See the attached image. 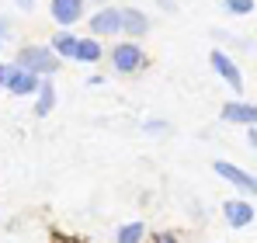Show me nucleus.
Returning a JSON list of instances; mask_svg holds the SVG:
<instances>
[{
  "label": "nucleus",
  "mask_w": 257,
  "mask_h": 243,
  "mask_svg": "<svg viewBox=\"0 0 257 243\" xmlns=\"http://www.w3.org/2000/svg\"><path fill=\"white\" fill-rule=\"evenodd\" d=\"M59 59L52 56V49H42V45H28L18 52V70L25 73H56Z\"/></svg>",
  "instance_id": "f257e3e1"
},
{
  "label": "nucleus",
  "mask_w": 257,
  "mask_h": 243,
  "mask_svg": "<svg viewBox=\"0 0 257 243\" xmlns=\"http://www.w3.org/2000/svg\"><path fill=\"white\" fill-rule=\"evenodd\" d=\"M111 63H115L122 73H132V70H139V66L146 63V56H143V49H139V45L122 42V45H115V49H111Z\"/></svg>",
  "instance_id": "f03ea898"
},
{
  "label": "nucleus",
  "mask_w": 257,
  "mask_h": 243,
  "mask_svg": "<svg viewBox=\"0 0 257 243\" xmlns=\"http://www.w3.org/2000/svg\"><path fill=\"white\" fill-rule=\"evenodd\" d=\"M90 32H97V35H115V32H122V18H118V11H115V7L97 11V14L90 18Z\"/></svg>",
  "instance_id": "7ed1b4c3"
},
{
  "label": "nucleus",
  "mask_w": 257,
  "mask_h": 243,
  "mask_svg": "<svg viewBox=\"0 0 257 243\" xmlns=\"http://www.w3.org/2000/svg\"><path fill=\"white\" fill-rule=\"evenodd\" d=\"M215 174L219 177H226V181H233L236 188H243V191H250L254 195V177L247 174V170H240V167H233V163H226V160H215Z\"/></svg>",
  "instance_id": "20e7f679"
},
{
  "label": "nucleus",
  "mask_w": 257,
  "mask_h": 243,
  "mask_svg": "<svg viewBox=\"0 0 257 243\" xmlns=\"http://www.w3.org/2000/svg\"><path fill=\"white\" fill-rule=\"evenodd\" d=\"M212 66H215V73H219V77H226V80H229L233 90H240V87H243V77H240L236 63H233L226 52H219V49H215V52H212Z\"/></svg>",
  "instance_id": "39448f33"
},
{
  "label": "nucleus",
  "mask_w": 257,
  "mask_h": 243,
  "mask_svg": "<svg viewBox=\"0 0 257 243\" xmlns=\"http://www.w3.org/2000/svg\"><path fill=\"white\" fill-rule=\"evenodd\" d=\"M222 212H226V219H229V226H247V222H254V205L250 202H226L222 205Z\"/></svg>",
  "instance_id": "423d86ee"
},
{
  "label": "nucleus",
  "mask_w": 257,
  "mask_h": 243,
  "mask_svg": "<svg viewBox=\"0 0 257 243\" xmlns=\"http://www.w3.org/2000/svg\"><path fill=\"white\" fill-rule=\"evenodd\" d=\"M84 11V0H52V18L59 25H73Z\"/></svg>",
  "instance_id": "0eeeda50"
},
{
  "label": "nucleus",
  "mask_w": 257,
  "mask_h": 243,
  "mask_svg": "<svg viewBox=\"0 0 257 243\" xmlns=\"http://www.w3.org/2000/svg\"><path fill=\"white\" fill-rule=\"evenodd\" d=\"M118 18H122V28H125L128 35H143L146 28H150V21H146V14H139L136 7H125V11H118Z\"/></svg>",
  "instance_id": "6e6552de"
},
{
  "label": "nucleus",
  "mask_w": 257,
  "mask_h": 243,
  "mask_svg": "<svg viewBox=\"0 0 257 243\" xmlns=\"http://www.w3.org/2000/svg\"><path fill=\"white\" fill-rule=\"evenodd\" d=\"M254 118H257L254 104H240V101H233V104L222 108V122H247V125H254Z\"/></svg>",
  "instance_id": "1a4fd4ad"
},
{
  "label": "nucleus",
  "mask_w": 257,
  "mask_h": 243,
  "mask_svg": "<svg viewBox=\"0 0 257 243\" xmlns=\"http://www.w3.org/2000/svg\"><path fill=\"white\" fill-rule=\"evenodd\" d=\"M7 87H11L14 94H32V90L39 87V77H35V73H25V70H11Z\"/></svg>",
  "instance_id": "9d476101"
},
{
  "label": "nucleus",
  "mask_w": 257,
  "mask_h": 243,
  "mask_svg": "<svg viewBox=\"0 0 257 243\" xmlns=\"http://www.w3.org/2000/svg\"><path fill=\"white\" fill-rule=\"evenodd\" d=\"M39 94H42V97H39L35 115H39V118H45V115L52 111V104H56V90H52V83H42V87H39Z\"/></svg>",
  "instance_id": "9b49d317"
},
{
  "label": "nucleus",
  "mask_w": 257,
  "mask_h": 243,
  "mask_svg": "<svg viewBox=\"0 0 257 243\" xmlns=\"http://www.w3.org/2000/svg\"><path fill=\"white\" fill-rule=\"evenodd\" d=\"M73 56H77V59H84V63H94V59L101 56V45H97V42H90V39H84V42H77Z\"/></svg>",
  "instance_id": "f8f14e48"
},
{
  "label": "nucleus",
  "mask_w": 257,
  "mask_h": 243,
  "mask_svg": "<svg viewBox=\"0 0 257 243\" xmlns=\"http://www.w3.org/2000/svg\"><path fill=\"white\" fill-rule=\"evenodd\" d=\"M146 236V226L143 222H128V226H122V233H118V243H139Z\"/></svg>",
  "instance_id": "ddd939ff"
},
{
  "label": "nucleus",
  "mask_w": 257,
  "mask_h": 243,
  "mask_svg": "<svg viewBox=\"0 0 257 243\" xmlns=\"http://www.w3.org/2000/svg\"><path fill=\"white\" fill-rule=\"evenodd\" d=\"M73 49H77V39L70 32H63V35L52 39V52H59V56H73Z\"/></svg>",
  "instance_id": "4468645a"
},
{
  "label": "nucleus",
  "mask_w": 257,
  "mask_h": 243,
  "mask_svg": "<svg viewBox=\"0 0 257 243\" xmlns=\"http://www.w3.org/2000/svg\"><path fill=\"white\" fill-rule=\"evenodd\" d=\"M222 7L233 11V14H250V11H254V0H226Z\"/></svg>",
  "instance_id": "2eb2a0df"
},
{
  "label": "nucleus",
  "mask_w": 257,
  "mask_h": 243,
  "mask_svg": "<svg viewBox=\"0 0 257 243\" xmlns=\"http://www.w3.org/2000/svg\"><path fill=\"white\" fill-rule=\"evenodd\" d=\"M164 129H167L164 122H150V125H146V132H164Z\"/></svg>",
  "instance_id": "dca6fc26"
},
{
  "label": "nucleus",
  "mask_w": 257,
  "mask_h": 243,
  "mask_svg": "<svg viewBox=\"0 0 257 243\" xmlns=\"http://www.w3.org/2000/svg\"><path fill=\"white\" fill-rule=\"evenodd\" d=\"M157 243H177V240H174L171 233H157Z\"/></svg>",
  "instance_id": "f3484780"
},
{
  "label": "nucleus",
  "mask_w": 257,
  "mask_h": 243,
  "mask_svg": "<svg viewBox=\"0 0 257 243\" xmlns=\"http://www.w3.org/2000/svg\"><path fill=\"white\" fill-rule=\"evenodd\" d=\"M7 77H11V66H0V83H7Z\"/></svg>",
  "instance_id": "a211bd4d"
},
{
  "label": "nucleus",
  "mask_w": 257,
  "mask_h": 243,
  "mask_svg": "<svg viewBox=\"0 0 257 243\" xmlns=\"http://www.w3.org/2000/svg\"><path fill=\"white\" fill-rule=\"evenodd\" d=\"M18 7H25V11H32V7H35V0H18Z\"/></svg>",
  "instance_id": "6ab92c4d"
}]
</instances>
